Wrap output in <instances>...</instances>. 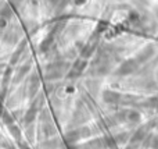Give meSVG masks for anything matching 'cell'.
Masks as SVG:
<instances>
[{
  "mask_svg": "<svg viewBox=\"0 0 158 149\" xmlns=\"http://www.w3.org/2000/svg\"><path fill=\"white\" fill-rule=\"evenodd\" d=\"M89 135V128L87 127H82V128H78V130H74V131H69L67 134V139L69 142H74V141H78V139L83 138V137H87Z\"/></svg>",
  "mask_w": 158,
  "mask_h": 149,
  "instance_id": "obj_1",
  "label": "cell"
},
{
  "mask_svg": "<svg viewBox=\"0 0 158 149\" xmlns=\"http://www.w3.org/2000/svg\"><path fill=\"white\" fill-rule=\"evenodd\" d=\"M36 113H38V105H33L32 107H31L29 110L27 112V114H25V117H24L25 123H27V124H31V123L35 120Z\"/></svg>",
  "mask_w": 158,
  "mask_h": 149,
  "instance_id": "obj_2",
  "label": "cell"
},
{
  "mask_svg": "<svg viewBox=\"0 0 158 149\" xmlns=\"http://www.w3.org/2000/svg\"><path fill=\"white\" fill-rule=\"evenodd\" d=\"M8 131H10V134L14 137L15 139H19L21 138V130H19L18 127H17L15 124H10L8 125Z\"/></svg>",
  "mask_w": 158,
  "mask_h": 149,
  "instance_id": "obj_6",
  "label": "cell"
},
{
  "mask_svg": "<svg viewBox=\"0 0 158 149\" xmlns=\"http://www.w3.org/2000/svg\"><path fill=\"white\" fill-rule=\"evenodd\" d=\"M54 133H56V130H54V127L53 125H50V124H44V125H42V134H43L44 137H53L54 135Z\"/></svg>",
  "mask_w": 158,
  "mask_h": 149,
  "instance_id": "obj_5",
  "label": "cell"
},
{
  "mask_svg": "<svg viewBox=\"0 0 158 149\" xmlns=\"http://www.w3.org/2000/svg\"><path fill=\"white\" fill-rule=\"evenodd\" d=\"M27 135H28V138H32V135H33V130H31V128H28V131H27Z\"/></svg>",
  "mask_w": 158,
  "mask_h": 149,
  "instance_id": "obj_11",
  "label": "cell"
},
{
  "mask_svg": "<svg viewBox=\"0 0 158 149\" xmlns=\"http://www.w3.org/2000/svg\"><path fill=\"white\" fill-rule=\"evenodd\" d=\"M58 147V141L57 139H50V141H46L40 145L42 149H56Z\"/></svg>",
  "mask_w": 158,
  "mask_h": 149,
  "instance_id": "obj_7",
  "label": "cell"
},
{
  "mask_svg": "<svg viewBox=\"0 0 158 149\" xmlns=\"http://www.w3.org/2000/svg\"><path fill=\"white\" fill-rule=\"evenodd\" d=\"M39 88V80L36 77H33V80H31V85H29V94L31 95H35L36 91Z\"/></svg>",
  "mask_w": 158,
  "mask_h": 149,
  "instance_id": "obj_8",
  "label": "cell"
},
{
  "mask_svg": "<svg viewBox=\"0 0 158 149\" xmlns=\"http://www.w3.org/2000/svg\"><path fill=\"white\" fill-rule=\"evenodd\" d=\"M21 149H29V148H28L25 144H22V145H21Z\"/></svg>",
  "mask_w": 158,
  "mask_h": 149,
  "instance_id": "obj_12",
  "label": "cell"
},
{
  "mask_svg": "<svg viewBox=\"0 0 158 149\" xmlns=\"http://www.w3.org/2000/svg\"><path fill=\"white\" fill-rule=\"evenodd\" d=\"M2 116H3V119H4V123H6V124H7V125L13 124V117H11L10 114L7 113V112H3V114H2Z\"/></svg>",
  "mask_w": 158,
  "mask_h": 149,
  "instance_id": "obj_10",
  "label": "cell"
},
{
  "mask_svg": "<svg viewBox=\"0 0 158 149\" xmlns=\"http://www.w3.org/2000/svg\"><path fill=\"white\" fill-rule=\"evenodd\" d=\"M85 68V61H78L74 67H72L71 72H69V77H75V75H79L82 72V70Z\"/></svg>",
  "mask_w": 158,
  "mask_h": 149,
  "instance_id": "obj_3",
  "label": "cell"
},
{
  "mask_svg": "<svg viewBox=\"0 0 158 149\" xmlns=\"http://www.w3.org/2000/svg\"><path fill=\"white\" fill-rule=\"evenodd\" d=\"M104 100L107 103H115L119 100V95L115 94V92H106L104 94Z\"/></svg>",
  "mask_w": 158,
  "mask_h": 149,
  "instance_id": "obj_4",
  "label": "cell"
},
{
  "mask_svg": "<svg viewBox=\"0 0 158 149\" xmlns=\"http://www.w3.org/2000/svg\"><path fill=\"white\" fill-rule=\"evenodd\" d=\"M22 50H24V45H22V46H19L18 49L15 50V53L13 55V59H11V63H15V61L18 60V56L22 53Z\"/></svg>",
  "mask_w": 158,
  "mask_h": 149,
  "instance_id": "obj_9",
  "label": "cell"
}]
</instances>
